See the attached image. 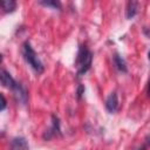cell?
<instances>
[{
    "instance_id": "cell-14",
    "label": "cell",
    "mask_w": 150,
    "mask_h": 150,
    "mask_svg": "<svg viewBox=\"0 0 150 150\" xmlns=\"http://www.w3.org/2000/svg\"><path fill=\"white\" fill-rule=\"evenodd\" d=\"M145 145H146L148 148H150V135H148V136L145 137Z\"/></svg>"
},
{
    "instance_id": "cell-6",
    "label": "cell",
    "mask_w": 150,
    "mask_h": 150,
    "mask_svg": "<svg viewBox=\"0 0 150 150\" xmlns=\"http://www.w3.org/2000/svg\"><path fill=\"white\" fill-rule=\"evenodd\" d=\"M105 108L109 112H116L118 109V97L116 93H111L105 100Z\"/></svg>"
},
{
    "instance_id": "cell-10",
    "label": "cell",
    "mask_w": 150,
    "mask_h": 150,
    "mask_svg": "<svg viewBox=\"0 0 150 150\" xmlns=\"http://www.w3.org/2000/svg\"><path fill=\"white\" fill-rule=\"evenodd\" d=\"M1 6H2V9L6 13H12L16 8V2L14 0H2L1 1Z\"/></svg>"
},
{
    "instance_id": "cell-17",
    "label": "cell",
    "mask_w": 150,
    "mask_h": 150,
    "mask_svg": "<svg viewBox=\"0 0 150 150\" xmlns=\"http://www.w3.org/2000/svg\"><path fill=\"white\" fill-rule=\"evenodd\" d=\"M148 57H149V61H150V50H149V54H148Z\"/></svg>"
},
{
    "instance_id": "cell-4",
    "label": "cell",
    "mask_w": 150,
    "mask_h": 150,
    "mask_svg": "<svg viewBox=\"0 0 150 150\" xmlns=\"http://www.w3.org/2000/svg\"><path fill=\"white\" fill-rule=\"evenodd\" d=\"M12 90H13L14 98L16 100L18 103H21V104H26L27 103V101H28V93H27L26 88L21 83H18L16 82L15 87Z\"/></svg>"
},
{
    "instance_id": "cell-2",
    "label": "cell",
    "mask_w": 150,
    "mask_h": 150,
    "mask_svg": "<svg viewBox=\"0 0 150 150\" xmlns=\"http://www.w3.org/2000/svg\"><path fill=\"white\" fill-rule=\"evenodd\" d=\"M22 55H23V59H25V61L38 73V74H41L42 71H43V64H42V62L39 60V57H38V55H36V53H35V50L32 48V46H30V43L28 42V41H26V42H23V45H22Z\"/></svg>"
},
{
    "instance_id": "cell-9",
    "label": "cell",
    "mask_w": 150,
    "mask_h": 150,
    "mask_svg": "<svg viewBox=\"0 0 150 150\" xmlns=\"http://www.w3.org/2000/svg\"><path fill=\"white\" fill-rule=\"evenodd\" d=\"M114 64L116 66V68L118 69V70H121V71H123V73H125L128 69H127V63H125V61H124V59L120 55V54H115L114 55Z\"/></svg>"
},
{
    "instance_id": "cell-13",
    "label": "cell",
    "mask_w": 150,
    "mask_h": 150,
    "mask_svg": "<svg viewBox=\"0 0 150 150\" xmlns=\"http://www.w3.org/2000/svg\"><path fill=\"white\" fill-rule=\"evenodd\" d=\"M1 96V100H2V103H1V110H4L5 108H6V98H5V96L1 94L0 95Z\"/></svg>"
},
{
    "instance_id": "cell-15",
    "label": "cell",
    "mask_w": 150,
    "mask_h": 150,
    "mask_svg": "<svg viewBox=\"0 0 150 150\" xmlns=\"http://www.w3.org/2000/svg\"><path fill=\"white\" fill-rule=\"evenodd\" d=\"M146 91H148V96L150 97V79H149V82H148V88H146Z\"/></svg>"
},
{
    "instance_id": "cell-1",
    "label": "cell",
    "mask_w": 150,
    "mask_h": 150,
    "mask_svg": "<svg viewBox=\"0 0 150 150\" xmlns=\"http://www.w3.org/2000/svg\"><path fill=\"white\" fill-rule=\"evenodd\" d=\"M93 62V53L89 50V48L86 45H81L79 47V52L75 60V67L76 73L79 76L84 75L91 67Z\"/></svg>"
},
{
    "instance_id": "cell-7",
    "label": "cell",
    "mask_w": 150,
    "mask_h": 150,
    "mask_svg": "<svg viewBox=\"0 0 150 150\" xmlns=\"http://www.w3.org/2000/svg\"><path fill=\"white\" fill-rule=\"evenodd\" d=\"M11 150H29L28 142L25 137H15L11 141Z\"/></svg>"
},
{
    "instance_id": "cell-3",
    "label": "cell",
    "mask_w": 150,
    "mask_h": 150,
    "mask_svg": "<svg viewBox=\"0 0 150 150\" xmlns=\"http://www.w3.org/2000/svg\"><path fill=\"white\" fill-rule=\"evenodd\" d=\"M56 136H61V129H60V120L57 116L53 115L52 116V127L46 130V132L43 134V138L46 141L56 137Z\"/></svg>"
},
{
    "instance_id": "cell-11",
    "label": "cell",
    "mask_w": 150,
    "mask_h": 150,
    "mask_svg": "<svg viewBox=\"0 0 150 150\" xmlns=\"http://www.w3.org/2000/svg\"><path fill=\"white\" fill-rule=\"evenodd\" d=\"M41 5L47 6V7H53L55 9H60L61 8V2L56 1V0H49V1H40Z\"/></svg>"
},
{
    "instance_id": "cell-12",
    "label": "cell",
    "mask_w": 150,
    "mask_h": 150,
    "mask_svg": "<svg viewBox=\"0 0 150 150\" xmlns=\"http://www.w3.org/2000/svg\"><path fill=\"white\" fill-rule=\"evenodd\" d=\"M83 91H84V88H83V86H79V88H77V98H81V95L83 94Z\"/></svg>"
},
{
    "instance_id": "cell-16",
    "label": "cell",
    "mask_w": 150,
    "mask_h": 150,
    "mask_svg": "<svg viewBox=\"0 0 150 150\" xmlns=\"http://www.w3.org/2000/svg\"><path fill=\"white\" fill-rule=\"evenodd\" d=\"M135 150H145V146H139V148H136Z\"/></svg>"
},
{
    "instance_id": "cell-8",
    "label": "cell",
    "mask_w": 150,
    "mask_h": 150,
    "mask_svg": "<svg viewBox=\"0 0 150 150\" xmlns=\"http://www.w3.org/2000/svg\"><path fill=\"white\" fill-rule=\"evenodd\" d=\"M137 8H138V2L137 1H129L127 4V9H125V16L127 19H131L137 14Z\"/></svg>"
},
{
    "instance_id": "cell-5",
    "label": "cell",
    "mask_w": 150,
    "mask_h": 150,
    "mask_svg": "<svg viewBox=\"0 0 150 150\" xmlns=\"http://www.w3.org/2000/svg\"><path fill=\"white\" fill-rule=\"evenodd\" d=\"M0 79H1V84L6 88H9V89H13L16 84V81L12 77V75L5 70V69H1L0 71Z\"/></svg>"
}]
</instances>
